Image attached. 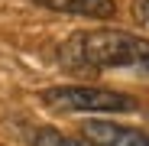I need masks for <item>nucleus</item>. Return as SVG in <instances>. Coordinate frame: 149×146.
<instances>
[{
  "label": "nucleus",
  "mask_w": 149,
  "mask_h": 146,
  "mask_svg": "<svg viewBox=\"0 0 149 146\" xmlns=\"http://www.w3.org/2000/svg\"><path fill=\"white\" fill-rule=\"evenodd\" d=\"M58 59L68 68L78 71H107V68H127L136 75L149 78V39L120 33V29H94L71 36L62 49Z\"/></svg>",
  "instance_id": "1"
},
{
  "label": "nucleus",
  "mask_w": 149,
  "mask_h": 146,
  "mask_svg": "<svg viewBox=\"0 0 149 146\" xmlns=\"http://www.w3.org/2000/svg\"><path fill=\"white\" fill-rule=\"evenodd\" d=\"M42 101L58 110H101V114H123L136 107L133 97L104 88H52L42 94Z\"/></svg>",
  "instance_id": "2"
},
{
  "label": "nucleus",
  "mask_w": 149,
  "mask_h": 146,
  "mask_svg": "<svg viewBox=\"0 0 149 146\" xmlns=\"http://www.w3.org/2000/svg\"><path fill=\"white\" fill-rule=\"evenodd\" d=\"M81 133L94 146H149V133L120 127V124H104V120H88Z\"/></svg>",
  "instance_id": "3"
},
{
  "label": "nucleus",
  "mask_w": 149,
  "mask_h": 146,
  "mask_svg": "<svg viewBox=\"0 0 149 146\" xmlns=\"http://www.w3.org/2000/svg\"><path fill=\"white\" fill-rule=\"evenodd\" d=\"M39 7L58 10V13H74V16H94V20H107L113 16V0H36Z\"/></svg>",
  "instance_id": "4"
},
{
  "label": "nucleus",
  "mask_w": 149,
  "mask_h": 146,
  "mask_svg": "<svg viewBox=\"0 0 149 146\" xmlns=\"http://www.w3.org/2000/svg\"><path fill=\"white\" fill-rule=\"evenodd\" d=\"M33 146H84V143L68 140V136H62V133H55V130H42V133H36V143H33Z\"/></svg>",
  "instance_id": "5"
},
{
  "label": "nucleus",
  "mask_w": 149,
  "mask_h": 146,
  "mask_svg": "<svg viewBox=\"0 0 149 146\" xmlns=\"http://www.w3.org/2000/svg\"><path fill=\"white\" fill-rule=\"evenodd\" d=\"M143 20L149 23V0H143Z\"/></svg>",
  "instance_id": "6"
}]
</instances>
